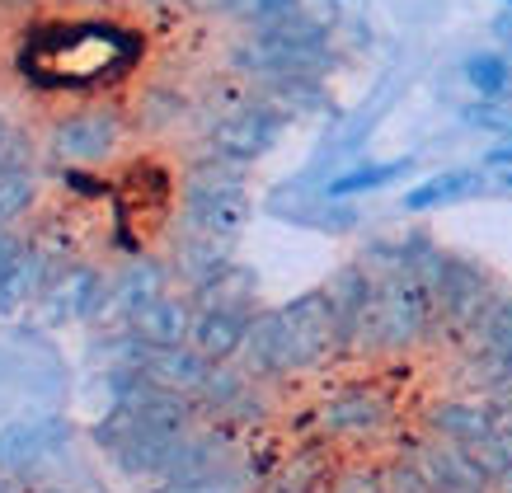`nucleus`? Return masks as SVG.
Segmentation results:
<instances>
[{"label": "nucleus", "instance_id": "25", "mask_svg": "<svg viewBox=\"0 0 512 493\" xmlns=\"http://www.w3.org/2000/svg\"><path fill=\"white\" fill-rule=\"evenodd\" d=\"M10 123H5V118H0V170H5V165H10Z\"/></svg>", "mask_w": 512, "mask_h": 493}, {"label": "nucleus", "instance_id": "16", "mask_svg": "<svg viewBox=\"0 0 512 493\" xmlns=\"http://www.w3.org/2000/svg\"><path fill=\"white\" fill-rule=\"evenodd\" d=\"M409 170H414V160H409V155H400V160H381V165H357V170L329 179L325 198H362V193H376V188L404 179Z\"/></svg>", "mask_w": 512, "mask_h": 493}, {"label": "nucleus", "instance_id": "1", "mask_svg": "<svg viewBox=\"0 0 512 493\" xmlns=\"http://www.w3.org/2000/svg\"><path fill=\"white\" fill-rule=\"evenodd\" d=\"M141 62V33L113 19H47L19 43V71L38 90L94 94L132 76Z\"/></svg>", "mask_w": 512, "mask_h": 493}, {"label": "nucleus", "instance_id": "6", "mask_svg": "<svg viewBox=\"0 0 512 493\" xmlns=\"http://www.w3.org/2000/svg\"><path fill=\"white\" fill-rule=\"evenodd\" d=\"M386 418H390V404L372 386H348L334 400L320 404V432L334 437V442H362V437L386 428Z\"/></svg>", "mask_w": 512, "mask_h": 493}, {"label": "nucleus", "instance_id": "17", "mask_svg": "<svg viewBox=\"0 0 512 493\" xmlns=\"http://www.w3.org/2000/svg\"><path fill=\"white\" fill-rule=\"evenodd\" d=\"M33 198H38V174H33V165L19 155V160H10V165L0 170V231H5V226H19V216H29Z\"/></svg>", "mask_w": 512, "mask_h": 493}, {"label": "nucleus", "instance_id": "26", "mask_svg": "<svg viewBox=\"0 0 512 493\" xmlns=\"http://www.w3.org/2000/svg\"><path fill=\"white\" fill-rule=\"evenodd\" d=\"M80 5H90V10H104V5H113V0H80Z\"/></svg>", "mask_w": 512, "mask_h": 493}, {"label": "nucleus", "instance_id": "21", "mask_svg": "<svg viewBox=\"0 0 512 493\" xmlns=\"http://www.w3.org/2000/svg\"><path fill=\"white\" fill-rule=\"evenodd\" d=\"M470 127H484L494 137H512V99H480L475 108L461 113Z\"/></svg>", "mask_w": 512, "mask_h": 493}, {"label": "nucleus", "instance_id": "9", "mask_svg": "<svg viewBox=\"0 0 512 493\" xmlns=\"http://www.w3.org/2000/svg\"><path fill=\"white\" fill-rule=\"evenodd\" d=\"M170 268L179 278L193 287V292H207V287H217L226 273H231V254H226V240L217 235H202L188 226V235L174 245L170 254Z\"/></svg>", "mask_w": 512, "mask_h": 493}, {"label": "nucleus", "instance_id": "4", "mask_svg": "<svg viewBox=\"0 0 512 493\" xmlns=\"http://www.w3.org/2000/svg\"><path fill=\"white\" fill-rule=\"evenodd\" d=\"M282 137V118L273 108H235L231 118H221L212 127V141H207V151L217 155V160H231V165H254L259 155H268L278 146Z\"/></svg>", "mask_w": 512, "mask_h": 493}, {"label": "nucleus", "instance_id": "27", "mask_svg": "<svg viewBox=\"0 0 512 493\" xmlns=\"http://www.w3.org/2000/svg\"><path fill=\"white\" fill-rule=\"evenodd\" d=\"M0 5H5V10H15V5H29V0H0Z\"/></svg>", "mask_w": 512, "mask_h": 493}, {"label": "nucleus", "instance_id": "22", "mask_svg": "<svg viewBox=\"0 0 512 493\" xmlns=\"http://www.w3.org/2000/svg\"><path fill=\"white\" fill-rule=\"evenodd\" d=\"M24 245H29V240L19 235V226H5V231H0V278H5V268L15 263V254H19Z\"/></svg>", "mask_w": 512, "mask_h": 493}, {"label": "nucleus", "instance_id": "23", "mask_svg": "<svg viewBox=\"0 0 512 493\" xmlns=\"http://www.w3.org/2000/svg\"><path fill=\"white\" fill-rule=\"evenodd\" d=\"M484 165H489V170H512V137H498L494 146H489V155H484Z\"/></svg>", "mask_w": 512, "mask_h": 493}, {"label": "nucleus", "instance_id": "2", "mask_svg": "<svg viewBox=\"0 0 512 493\" xmlns=\"http://www.w3.org/2000/svg\"><path fill=\"white\" fill-rule=\"evenodd\" d=\"M240 165L231 160H217V170L212 179L207 174H193V184H188V226L202 235H217V240H235V235L245 231L249 221V198L240 179H235Z\"/></svg>", "mask_w": 512, "mask_h": 493}, {"label": "nucleus", "instance_id": "28", "mask_svg": "<svg viewBox=\"0 0 512 493\" xmlns=\"http://www.w3.org/2000/svg\"><path fill=\"white\" fill-rule=\"evenodd\" d=\"M503 5H508V10H512V0H503Z\"/></svg>", "mask_w": 512, "mask_h": 493}, {"label": "nucleus", "instance_id": "15", "mask_svg": "<svg viewBox=\"0 0 512 493\" xmlns=\"http://www.w3.org/2000/svg\"><path fill=\"white\" fill-rule=\"evenodd\" d=\"M461 76L480 99H512V57L498 52H470L461 62Z\"/></svg>", "mask_w": 512, "mask_h": 493}, {"label": "nucleus", "instance_id": "8", "mask_svg": "<svg viewBox=\"0 0 512 493\" xmlns=\"http://www.w3.org/2000/svg\"><path fill=\"white\" fill-rule=\"evenodd\" d=\"M123 334L141 348H179L188 343L193 334V310H188L184 296H156V301H146V306L123 324Z\"/></svg>", "mask_w": 512, "mask_h": 493}, {"label": "nucleus", "instance_id": "19", "mask_svg": "<svg viewBox=\"0 0 512 493\" xmlns=\"http://www.w3.org/2000/svg\"><path fill=\"white\" fill-rule=\"evenodd\" d=\"M306 5L301 0H235L231 19H240L249 33H264V29H278L287 24L292 15H301Z\"/></svg>", "mask_w": 512, "mask_h": 493}, {"label": "nucleus", "instance_id": "7", "mask_svg": "<svg viewBox=\"0 0 512 493\" xmlns=\"http://www.w3.org/2000/svg\"><path fill=\"white\" fill-rule=\"evenodd\" d=\"M170 292V263L160 259H132L118 273V278H109V296H104V310H99V320L104 324H118L123 329L132 315H137L146 301H156V296Z\"/></svg>", "mask_w": 512, "mask_h": 493}, {"label": "nucleus", "instance_id": "10", "mask_svg": "<svg viewBox=\"0 0 512 493\" xmlns=\"http://www.w3.org/2000/svg\"><path fill=\"white\" fill-rule=\"evenodd\" d=\"M52 268H57L52 254L29 240V245L15 254V263L5 268V278H0V315H19L29 301H38L47 278H52Z\"/></svg>", "mask_w": 512, "mask_h": 493}, {"label": "nucleus", "instance_id": "11", "mask_svg": "<svg viewBox=\"0 0 512 493\" xmlns=\"http://www.w3.org/2000/svg\"><path fill=\"white\" fill-rule=\"evenodd\" d=\"M433 423V437L442 442H461V447H475L484 437H498V400L494 404H470V400H442L428 414Z\"/></svg>", "mask_w": 512, "mask_h": 493}, {"label": "nucleus", "instance_id": "18", "mask_svg": "<svg viewBox=\"0 0 512 493\" xmlns=\"http://www.w3.org/2000/svg\"><path fill=\"white\" fill-rule=\"evenodd\" d=\"M156 493H245V465H217V470H202V475L160 479Z\"/></svg>", "mask_w": 512, "mask_h": 493}, {"label": "nucleus", "instance_id": "12", "mask_svg": "<svg viewBox=\"0 0 512 493\" xmlns=\"http://www.w3.org/2000/svg\"><path fill=\"white\" fill-rule=\"evenodd\" d=\"M62 442L57 423H10L0 432V470L5 475H29L38 470V461H47Z\"/></svg>", "mask_w": 512, "mask_h": 493}, {"label": "nucleus", "instance_id": "13", "mask_svg": "<svg viewBox=\"0 0 512 493\" xmlns=\"http://www.w3.org/2000/svg\"><path fill=\"white\" fill-rule=\"evenodd\" d=\"M484 188H489L484 170H470V165L466 170H442L404 193V212L423 216V212H437V207H456V202H466V198H480Z\"/></svg>", "mask_w": 512, "mask_h": 493}, {"label": "nucleus", "instance_id": "5", "mask_svg": "<svg viewBox=\"0 0 512 493\" xmlns=\"http://www.w3.org/2000/svg\"><path fill=\"white\" fill-rule=\"evenodd\" d=\"M249 329H254V315H249L245 301H207L202 310H193V334H188V343H193L207 362H235L249 339Z\"/></svg>", "mask_w": 512, "mask_h": 493}, {"label": "nucleus", "instance_id": "24", "mask_svg": "<svg viewBox=\"0 0 512 493\" xmlns=\"http://www.w3.org/2000/svg\"><path fill=\"white\" fill-rule=\"evenodd\" d=\"M494 38H498V47L512 57V10H503V15L494 19Z\"/></svg>", "mask_w": 512, "mask_h": 493}, {"label": "nucleus", "instance_id": "14", "mask_svg": "<svg viewBox=\"0 0 512 493\" xmlns=\"http://www.w3.org/2000/svg\"><path fill=\"white\" fill-rule=\"evenodd\" d=\"M320 479H325V451L306 447V451H296V456H287L278 470H268L254 493H315Z\"/></svg>", "mask_w": 512, "mask_h": 493}, {"label": "nucleus", "instance_id": "20", "mask_svg": "<svg viewBox=\"0 0 512 493\" xmlns=\"http://www.w3.org/2000/svg\"><path fill=\"white\" fill-rule=\"evenodd\" d=\"M480 339H484V348L512 357V296H494V306L484 310V320H480Z\"/></svg>", "mask_w": 512, "mask_h": 493}, {"label": "nucleus", "instance_id": "3", "mask_svg": "<svg viewBox=\"0 0 512 493\" xmlns=\"http://www.w3.org/2000/svg\"><path fill=\"white\" fill-rule=\"evenodd\" d=\"M118 141H123V123H118V113L109 108H85V113H71L66 123L52 127V137H47V155L57 160V165H104L113 151H118Z\"/></svg>", "mask_w": 512, "mask_h": 493}]
</instances>
